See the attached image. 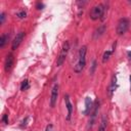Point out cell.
Here are the masks:
<instances>
[{
	"instance_id": "cell-22",
	"label": "cell",
	"mask_w": 131,
	"mask_h": 131,
	"mask_svg": "<svg viewBox=\"0 0 131 131\" xmlns=\"http://www.w3.org/2000/svg\"><path fill=\"white\" fill-rule=\"evenodd\" d=\"M46 131H52V125H48L46 128Z\"/></svg>"
},
{
	"instance_id": "cell-23",
	"label": "cell",
	"mask_w": 131,
	"mask_h": 131,
	"mask_svg": "<svg viewBox=\"0 0 131 131\" xmlns=\"http://www.w3.org/2000/svg\"><path fill=\"white\" fill-rule=\"evenodd\" d=\"M127 55H128L129 59H131V51H128V52H127Z\"/></svg>"
},
{
	"instance_id": "cell-15",
	"label": "cell",
	"mask_w": 131,
	"mask_h": 131,
	"mask_svg": "<svg viewBox=\"0 0 131 131\" xmlns=\"http://www.w3.org/2000/svg\"><path fill=\"white\" fill-rule=\"evenodd\" d=\"M112 53H113V50H106L103 53V55H102V62H105L110 58V56L112 55Z\"/></svg>"
},
{
	"instance_id": "cell-24",
	"label": "cell",
	"mask_w": 131,
	"mask_h": 131,
	"mask_svg": "<svg viewBox=\"0 0 131 131\" xmlns=\"http://www.w3.org/2000/svg\"><path fill=\"white\" fill-rule=\"evenodd\" d=\"M129 79H130V89H131V76H130V78H129Z\"/></svg>"
},
{
	"instance_id": "cell-1",
	"label": "cell",
	"mask_w": 131,
	"mask_h": 131,
	"mask_svg": "<svg viewBox=\"0 0 131 131\" xmlns=\"http://www.w3.org/2000/svg\"><path fill=\"white\" fill-rule=\"evenodd\" d=\"M86 52H87V47L85 45L79 49L78 59H77L76 64L74 66V71L76 73H81L85 68V66H86Z\"/></svg>"
},
{
	"instance_id": "cell-17",
	"label": "cell",
	"mask_w": 131,
	"mask_h": 131,
	"mask_svg": "<svg viewBox=\"0 0 131 131\" xmlns=\"http://www.w3.org/2000/svg\"><path fill=\"white\" fill-rule=\"evenodd\" d=\"M17 16H18L19 18H25V17L27 16V12H26L25 10H23V11H19V12L17 13Z\"/></svg>"
},
{
	"instance_id": "cell-16",
	"label": "cell",
	"mask_w": 131,
	"mask_h": 131,
	"mask_svg": "<svg viewBox=\"0 0 131 131\" xmlns=\"http://www.w3.org/2000/svg\"><path fill=\"white\" fill-rule=\"evenodd\" d=\"M29 87H30L29 81L28 80H24L21 82V85H20V90H27V89H29Z\"/></svg>"
},
{
	"instance_id": "cell-3",
	"label": "cell",
	"mask_w": 131,
	"mask_h": 131,
	"mask_svg": "<svg viewBox=\"0 0 131 131\" xmlns=\"http://www.w3.org/2000/svg\"><path fill=\"white\" fill-rule=\"evenodd\" d=\"M104 11H105L104 5L103 4H97V5H95L91 8V10L89 12V16H90L91 19L96 20L104 14Z\"/></svg>"
},
{
	"instance_id": "cell-6",
	"label": "cell",
	"mask_w": 131,
	"mask_h": 131,
	"mask_svg": "<svg viewBox=\"0 0 131 131\" xmlns=\"http://www.w3.org/2000/svg\"><path fill=\"white\" fill-rule=\"evenodd\" d=\"M58 84L55 83L51 89V95H50V105L51 107H54L55 106V103L57 101V97H58Z\"/></svg>"
},
{
	"instance_id": "cell-11",
	"label": "cell",
	"mask_w": 131,
	"mask_h": 131,
	"mask_svg": "<svg viewBox=\"0 0 131 131\" xmlns=\"http://www.w3.org/2000/svg\"><path fill=\"white\" fill-rule=\"evenodd\" d=\"M92 100L90 97H86L85 98V111H84V114L87 115V114H90V112L92 111Z\"/></svg>"
},
{
	"instance_id": "cell-13",
	"label": "cell",
	"mask_w": 131,
	"mask_h": 131,
	"mask_svg": "<svg viewBox=\"0 0 131 131\" xmlns=\"http://www.w3.org/2000/svg\"><path fill=\"white\" fill-rule=\"evenodd\" d=\"M105 129H106V118H105V116H102L98 131H105Z\"/></svg>"
},
{
	"instance_id": "cell-12",
	"label": "cell",
	"mask_w": 131,
	"mask_h": 131,
	"mask_svg": "<svg viewBox=\"0 0 131 131\" xmlns=\"http://www.w3.org/2000/svg\"><path fill=\"white\" fill-rule=\"evenodd\" d=\"M104 31H105V26H100V27L94 32V38H95V39L99 38V37L104 33Z\"/></svg>"
},
{
	"instance_id": "cell-10",
	"label": "cell",
	"mask_w": 131,
	"mask_h": 131,
	"mask_svg": "<svg viewBox=\"0 0 131 131\" xmlns=\"http://www.w3.org/2000/svg\"><path fill=\"white\" fill-rule=\"evenodd\" d=\"M116 88H117V77L116 76H113L112 81H111V85L108 87V94H110V96L113 95V93L115 92Z\"/></svg>"
},
{
	"instance_id": "cell-8",
	"label": "cell",
	"mask_w": 131,
	"mask_h": 131,
	"mask_svg": "<svg viewBox=\"0 0 131 131\" xmlns=\"http://www.w3.org/2000/svg\"><path fill=\"white\" fill-rule=\"evenodd\" d=\"M13 61H14L13 54L12 53H8L7 56H6V58H5V61H4V70H5V72H8L12 68Z\"/></svg>"
},
{
	"instance_id": "cell-4",
	"label": "cell",
	"mask_w": 131,
	"mask_h": 131,
	"mask_svg": "<svg viewBox=\"0 0 131 131\" xmlns=\"http://www.w3.org/2000/svg\"><path fill=\"white\" fill-rule=\"evenodd\" d=\"M129 26H130V21L128 18H121L119 21H118V25H117V29H116V32L118 35H123L127 32V30L129 29Z\"/></svg>"
},
{
	"instance_id": "cell-5",
	"label": "cell",
	"mask_w": 131,
	"mask_h": 131,
	"mask_svg": "<svg viewBox=\"0 0 131 131\" xmlns=\"http://www.w3.org/2000/svg\"><path fill=\"white\" fill-rule=\"evenodd\" d=\"M99 108V100L96 99L94 104H93V107H92V112H91V117H90V120L88 122V125H87V129H91L93 124H94V121H95V118H96V115H97V111Z\"/></svg>"
},
{
	"instance_id": "cell-18",
	"label": "cell",
	"mask_w": 131,
	"mask_h": 131,
	"mask_svg": "<svg viewBox=\"0 0 131 131\" xmlns=\"http://www.w3.org/2000/svg\"><path fill=\"white\" fill-rule=\"evenodd\" d=\"M95 68H96V61H95V60H93V62H92V67H91V71H90V73H91V74H93V72H94Z\"/></svg>"
},
{
	"instance_id": "cell-9",
	"label": "cell",
	"mask_w": 131,
	"mask_h": 131,
	"mask_svg": "<svg viewBox=\"0 0 131 131\" xmlns=\"http://www.w3.org/2000/svg\"><path fill=\"white\" fill-rule=\"evenodd\" d=\"M64 102H66V106H67V110H68L67 120L70 121L71 120V117H72V113H73V105H72V102H71V99H70L69 94H66L64 95Z\"/></svg>"
},
{
	"instance_id": "cell-19",
	"label": "cell",
	"mask_w": 131,
	"mask_h": 131,
	"mask_svg": "<svg viewBox=\"0 0 131 131\" xmlns=\"http://www.w3.org/2000/svg\"><path fill=\"white\" fill-rule=\"evenodd\" d=\"M0 17H1V20H0V24L2 25V24L4 23V19H5V13H4V12H1V14H0Z\"/></svg>"
},
{
	"instance_id": "cell-2",
	"label": "cell",
	"mask_w": 131,
	"mask_h": 131,
	"mask_svg": "<svg viewBox=\"0 0 131 131\" xmlns=\"http://www.w3.org/2000/svg\"><path fill=\"white\" fill-rule=\"evenodd\" d=\"M69 50H70V43H69V41H64L62 43L61 48H60V52L57 56V60H56V66L57 67H60L64 62V60L68 56Z\"/></svg>"
},
{
	"instance_id": "cell-21",
	"label": "cell",
	"mask_w": 131,
	"mask_h": 131,
	"mask_svg": "<svg viewBox=\"0 0 131 131\" xmlns=\"http://www.w3.org/2000/svg\"><path fill=\"white\" fill-rule=\"evenodd\" d=\"M43 7H44V4H43V3H40V2L37 3V8H38V9H42Z\"/></svg>"
},
{
	"instance_id": "cell-20",
	"label": "cell",
	"mask_w": 131,
	"mask_h": 131,
	"mask_svg": "<svg viewBox=\"0 0 131 131\" xmlns=\"http://www.w3.org/2000/svg\"><path fill=\"white\" fill-rule=\"evenodd\" d=\"M2 121L5 123V124H7L8 123V119H7V115H3V118H2Z\"/></svg>"
},
{
	"instance_id": "cell-14",
	"label": "cell",
	"mask_w": 131,
	"mask_h": 131,
	"mask_svg": "<svg viewBox=\"0 0 131 131\" xmlns=\"http://www.w3.org/2000/svg\"><path fill=\"white\" fill-rule=\"evenodd\" d=\"M7 40H8V36H7L6 34H3V35L1 36V38H0V47H1V48L4 47V45L6 44Z\"/></svg>"
},
{
	"instance_id": "cell-7",
	"label": "cell",
	"mask_w": 131,
	"mask_h": 131,
	"mask_svg": "<svg viewBox=\"0 0 131 131\" xmlns=\"http://www.w3.org/2000/svg\"><path fill=\"white\" fill-rule=\"evenodd\" d=\"M24 38H25V32H19V33H17L16 36L14 37L13 41H12L11 49H12V50H15V49L19 46V44L21 43V41H23Z\"/></svg>"
}]
</instances>
